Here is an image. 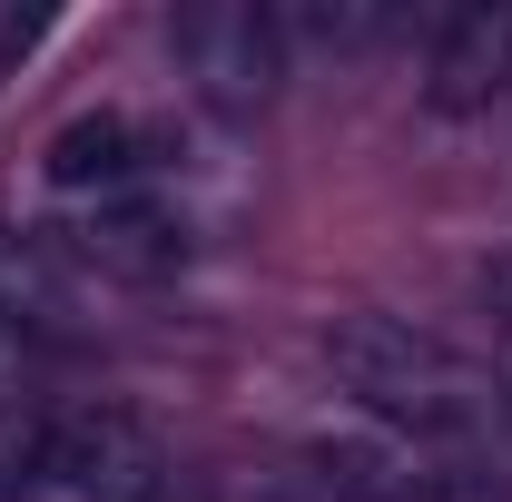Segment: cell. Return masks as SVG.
Masks as SVG:
<instances>
[{
    "mask_svg": "<svg viewBox=\"0 0 512 502\" xmlns=\"http://www.w3.org/2000/svg\"><path fill=\"white\" fill-rule=\"evenodd\" d=\"M158 443L138 414L119 404H79V414H50L40 434V463L10 502H158Z\"/></svg>",
    "mask_w": 512,
    "mask_h": 502,
    "instance_id": "2",
    "label": "cell"
},
{
    "mask_svg": "<svg viewBox=\"0 0 512 502\" xmlns=\"http://www.w3.org/2000/svg\"><path fill=\"white\" fill-rule=\"evenodd\" d=\"M0 345L10 355H50L69 345V286L30 237H0Z\"/></svg>",
    "mask_w": 512,
    "mask_h": 502,
    "instance_id": "8",
    "label": "cell"
},
{
    "mask_svg": "<svg viewBox=\"0 0 512 502\" xmlns=\"http://www.w3.org/2000/svg\"><path fill=\"white\" fill-rule=\"evenodd\" d=\"M168 50L227 119H256L286 79V20L256 10V0H197V10L168 20Z\"/></svg>",
    "mask_w": 512,
    "mask_h": 502,
    "instance_id": "3",
    "label": "cell"
},
{
    "mask_svg": "<svg viewBox=\"0 0 512 502\" xmlns=\"http://www.w3.org/2000/svg\"><path fill=\"white\" fill-rule=\"evenodd\" d=\"M503 89H512V0H463V10H444L434 40H424V99L444 119H473Z\"/></svg>",
    "mask_w": 512,
    "mask_h": 502,
    "instance_id": "5",
    "label": "cell"
},
{
    "mask_svg": "<svg viewBox=\"0 0 512 502\" xmlns=\"http://www.w3.org/2000/svg\"><path fill=\"white\" fill-rule=\"evenodd\" d=\"M0 375H10V345H0Z\"/></svg>",
    "mask_w": 512,
    "mask_h": 502,
    "instance_id": "12",
    "label": "cell"
},
{
    "mask_svg": "<svg viewBox=\"0 0 512 502\" xmlns=\"http://www.w3.org/2000/svg\"><path fill=\"white\" fill-rule=\"evenodd\" d=\"M217 502H325L316 483H296V473H237Z\"/></svg>",
    "mask_w": 512,
    "mask_h": 502,
    "instance_id": "10",
    "label": "cell"
},
{
    "mask_svg": "<svg viewBox=\"0 0 512 502\" xmlns=\"http://www.w3.org/2000/svg\"><path fill=\"white\" fill-rule=\"evenodd\" d=\"M335 384L414 453H473L503 424V375H483L473 355H453L444 335H424L414 315H345L325 335Z\"/></svg>",
    "mask_w": 512,
    "mask_h": 502,
    "instance_id": "1",
    "label": "cell"
},
{
    "mask_svg": "<svg viewBox=\"0 0 512 502\" xmlns=\"http://www.w3.org/2000/svg\"><path fill=\"white\" fill-rule=\"evenodd\" d=\"M306 463H316L325 502H473L453 463H434V453H414L394 434H316Z\"/></svg>",
    "mask_w": 512,
    "mask_h": 502,
    "instance_id": "6",
    "label": "cell"
},
{
    "mask_svg": "<svg viewBox=\"0 0 512 502\" xmlns=\"http://www.w3.org/2000/svg\"><path fill=\"white\" fill-rule=\"evenodd\" d=\"M40 188L69 197V207H99V197H138L148 188V128L99 109V119H69L50 148H40Z\"/></svg>",
    "mask_w": 512,
    "mask_h": 502,
    "instance_id": "7",
    "label": "cell"
},
{
    "mask_svg": "<svg viewBox=\"0 0 512 502\" xmlns=\"http://www.w3.org/2000/svg\"><path fill=\"white\" fill-rule=\"evenodd\" d=\"M50 247L79 266V276H99V286H158V276H178L188 266V217L168 207V197H99V207H69V227Z\"/></svg>",
    "mask_w": 512,
    "mask_h": 502,
    "instance_id": "4",
    "label": "cell"
},
{
    "mask_svg": "<svg viewBox=\"0 0 512 502\" xmlns=\"http://www.w3.org/2000/svg\"><path fill=\"white\" fill-rule=\"evenodd\" d=\"M473 306H483V315H493V325H503V335H512V247L473 266Z\"/></svg>",
    "mask_w": 512,
    "mask_h": 502,
    "instance_id": "9",
    "label": "cell"
},
{
    "mask_svg": "<svg viewBox=\"0 0 512 502\" xmlns=\"http://www.w3.org/2000/svg\"><path fill=\"white\" fill-rule=\"evenodd\" d=\"M503 414H512V365H503Z\"/></svg>",
    "mask_w": 512,
    "mask_h": 502,
    "instance_id": "11",
    "label": "cell"
}]
</instances>
